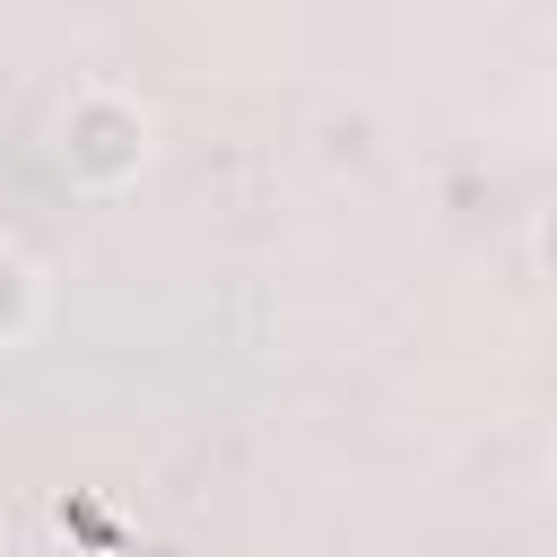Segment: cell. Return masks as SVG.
<instances>
[{"instance_id": "1", "label": "cell", "mask_w": 557, "mask_h": 557, "mask_svg": "<svg viewBox=\"0 0 557 557\" xmlns=\"http://www.w3.org/2000/svg\"><path fill=\"white\" fill-rule=\"evenodd\" d=\"M70 165H78V174H96V183L131 174V165H139V113H131V104H113V96L78 104V113H70Z\"/></svg>"}]
</instances>
